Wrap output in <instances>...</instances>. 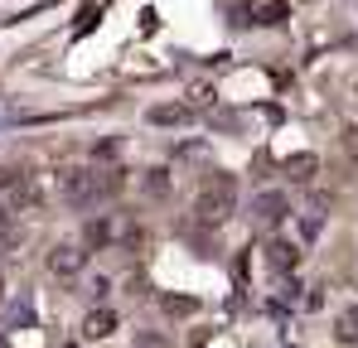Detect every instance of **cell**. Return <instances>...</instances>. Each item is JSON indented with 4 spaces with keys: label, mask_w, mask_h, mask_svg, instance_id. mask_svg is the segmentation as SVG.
Masks as SVG:
<instances>
[{
    "label": "cell",
    "mask_w": 358,
    "mask_h": 348,
    "mask_svg": "<svg viewBox=\"0 0 358 348\" xmlns=\"http://www.w3.org/2000/svg\"><path fill=\"white\" fill-rule=\"evenodd\" d=\"M121 189V170H87V165H68L59 170V198L68 208H92L102 194Z\"/></svg>",
    "instance_id": "cell-1"
},
{
    "label": "cell",
    "mask_w": 358,
    "mask_h": 348,
    "mask_svg": "<svg viewBox=\"0 0 358 348\" xmlns=\"http://www.w3.org/2000/svg\"><path fill=\"white\" fill-rule=\"evenodd\" d=\"M252 20H257V24H281V20H286V0H271V5H257V10H252Z\"/></svg>",
    "instance_id": "cell-9"
},
{
    "label": "cell",
    "mask_w": 358,
    "mask_h": 348,
    "mask_svg": "<svg viewBox=\"0 0 358 348\" xmlns=\"http://www.w3.org/2000/svg\"><path fill=\"white\" fill-rule=\"evenodd\" d=\"M339 339H344V344H358V305L339 314Z\"/></svg>",
    "instance_id": "cell-11"
},
{
    "label": "cell",
    "mask_w": 358,
    "mask_h": 348,
    "mask_svg": "<svg viewBox=\"0 0 358 348\" xmlns=\"http://www.w3.org/2000/svg\"><path fill=\"white\" fill-rule=\"evenodd\" d=\"M266 261H271V271H296L300 252L291 247V242H271V247H266Z\"/></svg>",
    "instance_id": "cell-6"
},
{
    "label": "cell",
    "mask_w": 358,
    "mask_h": 348,
    "mask_svg": "<svg viewBox=\"0 0 358 348\" xmlns=\"http://www.w3.org/2000/svg\"><path fill=\"white\" fill-rule=\"evenodd\" d=\"M233 208H238V179L233 174H208L203 189H199V198H194V213L203 223H223Z\"/></svg>",
    "instance_id": "cell-2"
},
{
    "label": "cell",
    "mask_w": 358,
    "mask_h": 348,
    "mask_svg": "<svg viewBox=\"0 0 358 348\" xmlns=\"http://www.w3.org/2000/svg\"><path fill=\"white\" fill-rule=\"evenodd\" d=\"M252 213H257V223H266V228H276L286 213H291V203H286V194H257V203H252Z\"/></svg>",
    "instance_id": "cell-5"
},
{
    "label": "cell",
    "mask_w": 358,
    "mask_h": 348,
    "mask_svg": "<svg viewBox=\"0 0 358 348\" xmlns=\"http://www.w3.org/2000/svg\"><path fill=\"white\" fill-rule=\"evenodd\" d=\"M315 170H320V160H315V155H296V160H286V174H291L296 184H310Z\"/></svg>",
    "instance_id": "cell-8"
},
{
    "label": "cell",
    "mask_w": 358,
    "mask_h": 348,
    "mask_svg": "<svg viewBox=\"0 0 358 348\" xmlns=\"http://www.w3.org/2000/svg\"><path fill=\"white\" fill-rule=\"evenodd\" d=\"M339 145H344V155H349V160L358 165V126H349V131L339 136Z\"/></svg>",
    "instance_id": "cell-12"
},
{
    "label": "cell",
    "mask_w": 358,
    "mask_h": 348,
    "mask_svg": "<svg viewBox=\"0 0 358 348\" xmlns=\"http://www.w3.org/2000/svg\"><path fill=\"white\" fill-rule=\"evenodd\" d=\"M83 261H87V252H83L78 242H63V247L49 252V271H54V276H78Z\"/></svg>",
    "instance_id": "cell-4"
},
{
    "label": "cell",
    "mask_w": 358,
    "mask_h": 348,
    "mask_svg": "<svg viewBox=\"0 0 358 348\" xmlns=\"http://www.w3.org/2000/svg\"><path fill=\"white\" fill-rule=\"evenodd\" d=\"M34 198H39V189H34V174L29 170H0V208L20 213V208H29Z\"/></svg>",
    "instance_id": "cell-3"
},
{
    "label": "cell",
    "mask_w": 358,
    "mask_h": 348,
    "mask_svg": "<svg viewBox=\"0 0 358 348\" xmlns=\"http://www.w3.org/2000/svg\"><path fill=\"white\" fill-rule=\"evenodd\" d=\"M150 121H155V126H179V121H189V107H155Z\"/></svg>",
    "instance_id": "cell-10"
},
{
    "label": "cell",
    "mask_w": 358,
    "mask_h": 348,
    "mask_svg": "<svg viewBox=\"0 0 358 348\" xmlns=\"http://www.w3.org/2000/svg\"><path fill=\"white\" fill-rule=\"evenodd\" d=\"M112 329H117V314H112V310H92V314H87V324H83V334H87V339H107Z\"/></svg>",
    "instance_id": "cell-7"
}]
</instances>
